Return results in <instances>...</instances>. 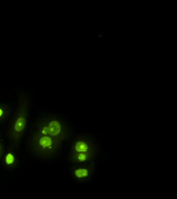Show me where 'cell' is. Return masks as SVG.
<instances>
[{"label":"cell","instance_id":"cell-7","mask_svg":"<svg viewBox=\"0 0 177 199\" xmlns=\"http://www.w3.org/2000/svg\"><path fill=\"white\" fill-rule=\"evenodd\" d=\"M78 159L81 161H84L86 159V156L85 154H80L78 156Z\"/></svg>","mask_w":177,"mask_h":199},{"label":"cell","instance_id":"cell-9","mask_svg":"<svg viewBox=\"0 0 177 199\" xmlns=\"http://www.w3.org/2000/svg\"><path fill=\"white\" fill-rule=\"evenodd\" d=\"M2 114H3V111L2 109H0V117L2 115Z\"/></svg>","mask_w":177,"mask_h":199},{"label":"cell","instance_id":"cell-1","mask_svg":"<svg viewBox=\"0 0 177 199\" xmlns=\"http://www.w3.org/2000/svg\"><path fill=\"white\" fill-rule=\"evenodd\" d=\"M61 127L60 124L56 121L51 122L48 127V133L51 135L56 136L61 132Z\"/></svg>","mask_w":177,"mask_h":199},{"label":"cell","instance_id":"cell-5","mask_svg":"<svg viewBox=\"0 0 177 199\" xmlns=\"http://www.w3.org/2000/svg\"><path fill=\"white\" fill-rule=\"evenodd\" d=\"M75 174L79 178L86 177L88 175V171L86 169H78L76 170Z\"/></svg>","mask_w":177,"mask_h":199},{"label":"cell","instance_id":"cell-2","mask_svg":"<svg viewBox=\"0 0 177 199\" xmlns=\"http://www.w3.org/2000/svg\"><path fill=\"white\" fill-rule=\"evenodd\" d=\"M26 124V120L24 117H19L16 122L15 125V129L16 131L17 132H20L22 131L24 128H25Z\"/></svg>","mask_w":177,"mask_h":199},{"label":"cell","instance_id":"cell-8","mask_svg":"<svg viewBox=\"0 0 177 199\" xmlns=\"http://www.w3.org/2000/svg\"><path fill=\"white\" fill-rule=\"evenodd\" d=\"M42 132H43V134H45L48 133V128L45 127V128H44V129H43V130Z\"/></svg>","mask_w":177,"mask_h":199},{"label":"cell","instance_id":"cell-6","mask_svg":"<svg viewBox=\"0 0 177 199\" xmlns=\"http://www.w3.org/2000/svg\"><path fill=\"white\" fill-rule=\"evenodd\" d=\"M14 157L13 155L11 153H9L6 157V162L8 164H11L14 162Z\"/></svg>","mask_w":177,"mask_h":199},{"label":"cell","instance_id":"cell-3","mask_svg":"<svg viewBox=\"0 0 177 199\" xmlns=\"http://www.w3.org/2000/svg\"><path fill=\"white\" fill-rule=\"evenodd\" d=\"M39 143L41 145H42L44 148L49 147L51 148V146L52 144V140L51 138L48 137H44L40 139Z\"/></svg>","mask_w":177,"mask_h":199},{"label":"cell","instance_id":"cell-4","mask_svg":"<svg viewBox=\"0 0 177 199\" xmlns=\"http://www.w3.org/2000/svg\"><path fill=\"white\" fill-rule=\"evenodd\" d=\"M76 150L78 152H86L88 151V145L83 142H78L76 145Z\"/></svg>","mask_w":177,"mask_h":199}]
</instances>
